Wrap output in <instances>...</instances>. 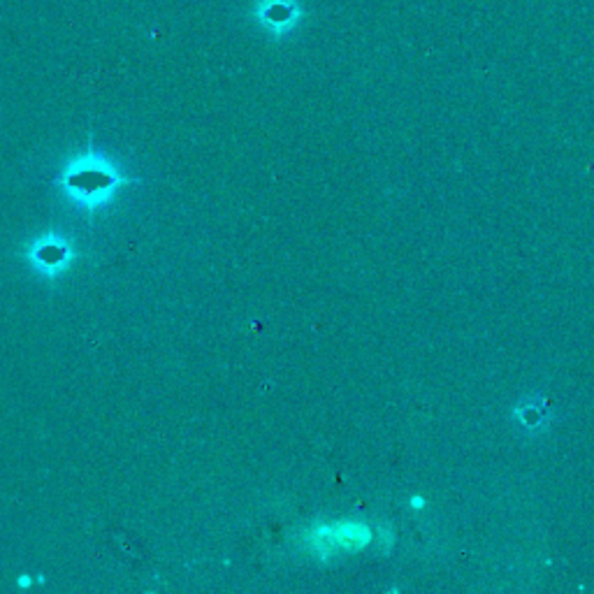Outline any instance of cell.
<instances>
[{
	"label": "cell",
	"mask_w": 594,
	"mask_h": 594,
	"mask_svg": "<svg viewBox=\"0 0 594 594\" xmlns=\"http://www.w3.org/2000/svg\"><path fill=\"white\" fill-rule=\"evenodd\" d=\"M74 260V251L65 237L56 233H47L31 242L26 249V263L33 272L44 279H56L70 270Z\"/></svg>",
	"instance_id": "obj_2"
},
{
	"label": "cell",
	"mask_w": 594,
	"mask_h": 594,
	"mask_svg": "<svg viewBox=\"0 0 594 594\" xmlns=\"http://www.w3.org/2000/svg\"><path fill=\"white\" fill-rule=\"evenodd\" d=\"M313 541L323 546V552H332L341 551V548L362 546V543L369 541V534H367L365 527L353 525V522H337V525H328L316 532Z\"/></svg>",
	"instance_id": "obj_3"
},
{
	"label": "cell",
	"mask_w": 594,
	"mask_h": 594,
	"mask_svg": "<svg viewBox=\"0 0 594 594\" xmlns=\"http://www.w3.org/2000/svg\"><path fill=\"white\" fill-rule=\"evenodd\" d=\"M126 181L110 156L96 148H86L61 168L56 186L74 207L98 212L114 202Z\"/></svg>",
	"instance_id": "obj_1"
},
{
	"label": "cell",
	"mask_w": 594,
	"mask_h": 594,
	"mask_svg": "<svg viewBox=\"0 0 594 594\" xmlns=\"http://www.w3.org/2000/svg\"><path fill=\"white\" fill-rule=\"evenodd\" d=\"M291 14H292V10L288 7V3H272L270 10L265 12L267 24H270V26H282V28L291 26L292 24Z\"/></svg>",
	"instance_id": "obj_4"
}]
</instances>
